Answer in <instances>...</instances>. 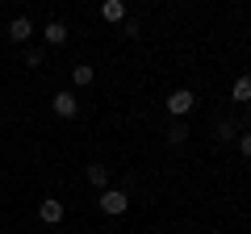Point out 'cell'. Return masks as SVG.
I'll use <instances>...</instances> for the list:
<instances>
[{"mask_svg":"<svg viewBox=\"0 0 251 234\" xmlns=\"http://www.w3.org/2000/svg\"><path fill=\"white\" fill-rule=\"evenodd\" d=\"M100 213H126V205H130V197H126V192H117V188H100Z\"/></svg>","mask_w":251,"mask_h":234,"instance_id":"1","label":"cell"},{"mask_svg":"<svg viewBox=\"0 0 251 234\" xmlns=\"http://www.w3.org/2000/svg\"><path fill=\"white\" fill-rule=\"evenodd\" d=\"M193 105H197V96H193L188 88H176V92L168 96V113H172V117H184Z\"/></svg>","mask_w":251,"mask_h":234,"instance_id":"2","label":"cell"},{"mask_svg":"<svg viewBox=\"0 0 251 234\" xmlns=\"http://www.w3.org/2000/svg\"><path fill=\"white\" fill-rule=\"evenodd\" d=\"M50 105H54V113H59V117H75V113H80V100H75V92H54Z\"/></svg>","mask_w":251,"mask_h":234,"instance_id":"3","label":"cell"},{"mask_svg":"<svg viewBox=\"0 0 251 234\" xmlns=\"http://www.w3.org/2000/svg\"><path fill=\"white\" fill-rule=\"evenodd\" d=\"M100 17H105L109 25L126 21V0H100Z\"/></svg>","mask_w":251,"mask_h":234,"instance_id":"4","label":"cell"},{"mask_svg":"<svg viewBox=\"0 0 251 234\" xmlns=\"http://www.w3.org/2000/svg\"><path fill=\"white\" fill-rule=\"evenodd\" d=\"M29 34H34V21H29V17H13L9 42H29Z\"/></svg>","mask_w":251,"mask_h":234,"instance_id":"5","label":"cell"},{"mask_svg":"<svg viewBox=\"0 0 251 234\" xmlns=\"http://www.w3.org/2000/svg\"><path fill=\"white\" fill-rule=\"evenodd\" d=\"M38 217H42L46 226H59L63 222V201H42V205H38Z\"/></svg>","mask_w":251,"mask_h":234,"instance_id":"6","label":"cell"},{"mask_svg":"<svg viewBox=\"0 0 251 234\" xmlns=\"http://www.w3.org/2000/svg\"><path fill=\"white\" fill-rule=\"evenodd\" d=\"M42 38H46L50 46H63V42H67V25H63V21H50V25L42 29Z\"/></svg>","mask_w":251,"mask_h":234,"instance_id":"7","label":"cell"},{"mask_svg":"<svg viewBox=\"0 0 251 234\" xmlns=\"http://www.w3.org/2000/svg\"><path fill=\"white\" fill-rule=\"evenodd\" d=\"M88 180L97 184V188H109V167L105 163H88Z\"/></svg>","mask_w":251,"mask_h":234,"instance_id":"8","label":"cell"},{"mask_svg":"<svg viewBox=\"0 0 251 234\" xmlns=\"http://www.w3.org/2000/svg\"><path fill=\"white\" fill-rule=\"evenodd\" d=\"M92 75H97V71H92V67H84V63H75V67H72L75 88H88V84H92Z\"/></svg>","mask_w":251,"mask_h":234,"instance_id":"9","label":"cell"},{"mask_svg":"<svg viewBox=\"0 0 251 234\" xmlns=\"http://www.w3.org/2000/svg\"><path fill=\"white\" fill-rule=\"evenodd\" d=\"M230 96H234V100H251V75H239V80H234Z\"/></svg>","mask_w":251,"mask_h":234,"instance_id":"10","label":"cell"},{"mask_svg":"<svg viewBox=\"0 0 251 234\" xmlns=\"http://www.w3.org/2000/svg\"><path fill=\"white\" fill-rule=\"evenodd\" d=\"M184 138H188V130H184V126H172V134H168V142H184Z\"/></svg>","mask_w":251,"mask_h":234,"instance_id":"11","label":"cell"},{"mask_svg":"<svg viewBox=\"0 0 251 234\" xmlns=\"http://www.w3.org/2000/svg\"><path fill=\"white\" fill-rule=\"evenodd\" d=\"M25 63L29 67H42V50H25Z\"/></svg>","mask_w":251,"mask_h":234,"instance_id":"12","label":"cell"},{"mask_svg":"<svg viewBox=\"0 0 251 234\" xmlns=\"http://www.w3.org/2000/svg\"><path fill=\"white\" fill-rule=\"evenodd\" d=\"M239 151H243V155L251 159V134H243V138H239Z\"/></svg>","mask_w":251,"mask_h":234,"instance_id":"13","label":"cell"}]
</instances>
